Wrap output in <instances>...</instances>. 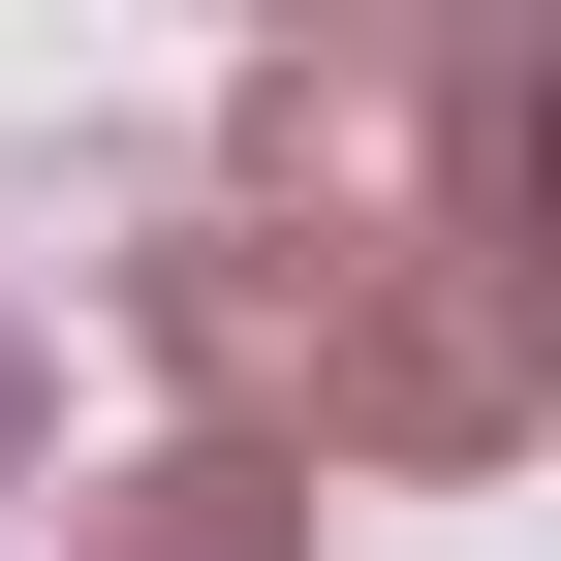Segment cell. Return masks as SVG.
I'll list each match as a JSON object with an SVG mask.
<instances>
[{"label":"cell","mask_w":561,"mask_h":561,"mask_svg":"<svg viewBox=\"0 0 561 561\" xmlns=\"http://www.w3.org/2000/svg\"><path fill=\"white\" fill-rule=\"evenodd\" d=\"M0 437H32V375H0Z\"/></svg>","instance_id":"2"},{"label":"cell","mask_w":561,"mask_h":561,"mask_svg":"<svg viewBox=\"0 0 561 561\" xmlns=\"http://www.w3.org/2000/svg\"><path fill=\"white\" fill-rule=\"evenodd\" d=\"M62 561H312V468H280V437H157Z\"/></svg>","instance_id":"1"}]
</instances>
